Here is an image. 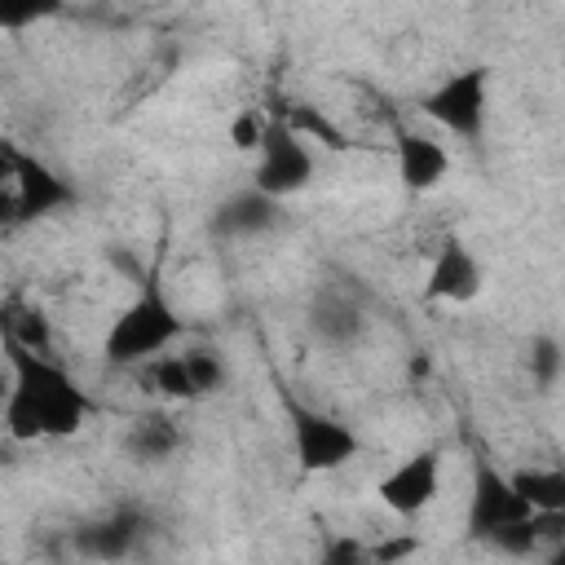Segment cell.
I'll list each match as a JSON object with an SVG mask.
<instances>
[{
  "label": "cell",
  "instance_id": "cell-17",
  "mask_svg": "<svg viewBox=\"0 0 565 565\" xmlns=\"http://www.w3.org/2000/svg\"><path fill=\"white\" fill-rule=\"evenodd\" d=\"M406 552H415V543H384V547H375L371 556H375V561H393V556H406Z\"/></svg>",
  "mask_w": 565,
  "mask_h": 565
},
{
  "label": "cell",
  "instance_id": "cell-5",
  "mask_svg": "<svg viewBox=\"0 0 565 565\" xmlns=\"http://www.w3.org/2000/svg\"><path fill=\"white\" fill-rule=\"evenodd\" d=\"M291 450H296L300 472L322 477V472L344 468L362 450V441L349 424H340L322 411H309V406H291Z\"/></svg>",
  "mask_w": 565,
  "mask_h": 565
},
{
  "label": "cell",
  "instance_id": "cell-14",
  "mask_svg": "<svg viewBox=\"0 0 565 565\" xmlns=\"http://www.w3.org/2000/svg\"><path fill=\"white\" fill-rule=\"evenodd\" d=\"M265 137H269V119H265L260 110H252V106L238 110V115L230 119V128H225V141H230L234 154H260Z\"/></svg>",
  "mask_w": 565,
  "mask_h": 565
},
{
  "label": "cell",
  "instance_id": "cell-13",
  "mask_svg": "<svg viewBox=\"0 0 565 565\" xmlns=\"http://www.w3.org/2000/svg\"><path fill=\"white\" fill-rule=\"evenodd\" d=\"M146 375H150V388L172 397V402H190L199 397V380L190 371V358L185 353H159L146 362Z\"/></svg>",
  "mask_w": 565,
  "mask_h": 565
},
{
  "label": "cell",
  "instance_id": "cell-11",
  "mask_svg": "<svg viewBox=\"0 0 565 565\" xmlns=\"http://www.w3.org/2000/svg\"><path fill=\"white\" fill-rule=\"evenodd\" d=\"M508 477L534 516H565V463H521Z\"/></svg>",
  "mask_w": 565,
  "mask_h": 565
},
{
  "label": "cell",
  "instance_id": "cell-9",
  "mask_svg": "<svg viewBox=\"0 0 565 565\" xmlns=\"http://www.w3.org/2000/svg\"><path fill=\"white\" fill-rule=\"evenodd\" d=\"M481 287H486V278H481V265L468 252V243L463 238H446L428 260L424 296L437 300V305H468V300L481 296Z\"/></svg>",
  "mask_w": 565,
  "mask_h": 565
},
{
  "label": "cell",
  "instance_id": "cell-16",
  "mask_svg": "<svg viewBox=\"0 0 565 565\" xmlns=\"http://www.w3.org/2000/svg\"><path fill=\"white\" fill-rule=\"evenodd\" d=\"M190 358V371H194V380H199V393H212L216 384H221V358L216 353H207V349H190L185 353Z\"/></svg>",
  "mask_w": 565,
  "mask_h": 565
},
{
  "label": "cell",
  "instance_id": "cell-1",
  "mask_svg": "<svg viewBox=\"0 0 565 565\" xmlns=\"http://www.w3.org/2000/svg\"><path fill=\"white\" fill-rule=\"evenodd\" d=\"M93 415V397L57 366L44 349H31L9 335V393H4V433L13 441L75 437Z\"/></svg>",
  "mask_w": 565,
  "mask_h": 565
},
{
  "label": "cell",
  "instance_id": "cell-4",
  "mask_svg": "<svg viewBox=\"0 0 565 565\" xmlns=\"http://www.w3.org/2000/svg\"><path fill=\"white\" fill-rule=\"evenodd\" d=\"M419 110L441 124L446 132H459V137H481L486 128V110H490V71L486 66H468V71H455L446 75L437 88H428L419 97Z\"/></svg>",
  "mask_w": 565,
  "mask_h": 565
},
{
  "label": "cell",
  "instance_id": "cell-6",
  "mask_svg": "<svg viewBox=\"0 0 565 565\" xmlns=\"http://www.w3.org/2000/svg\"><path fill=\"white\" fill-rule=\"evenodd\" d=\"M441 494V450H411L406 459H397L380 481H375V499L384 512L411 521L419 512H428Z\"/></svg>",
  "mask_w": 565,
  "mask_h": 565
},
{
  "label": "cell",
  "instance_id": "cell-10",
  "mask_svg": "<svg viewBox=\"0 0 565 565\" xmlns=\"http://www.w3.org/2000/svg\"><path fill=\"white\" fill-rule=\"evenodd\" d=\"M66 199V185L40 163V159H22V154H4V207L9 216H40L53 203Z\"/></svg>",
  "mask_w": 565,
  "mask_h": 565
},
{
  "label": "cell",
  "instance_id": "cell-15",
  "mask_svg": "<svg viewBox=\"0 0 565 565\" xmlns=\"http://www.w3.org/2000/svg\"><path fill=\"white\" fill-rule=\"evenodd\" d=\"M62 13V0H0V26L4 31H22L31 22H44Z\"/></svg>",
  "mask_w": 565,
  "mask_h": 565
},
{
  "label": "cell",
  "instance_id": "cell-3",
  "mask_svg": "<svg viewBox=\"0 0 565 565\" xmlns=\"http://www.w3.org/2000/svg\"><path fill=\"white\" fill-rule=\"evenodd\" d=\"M534 525H539V516H534V508L516 494L512 477L499 472V468H490V463H481L477 477H472L468 530H472V534H486V539H494V543H503V539H512V534H534Z\"/></svg>",
  "mask_w": 565,
  "mask_h": 565
},
{
  "label": "cell",
  "instance_id": "cell-8",
  "mask_svg": "<svg viewBox=\"0 0 565 565\" xmlns=\"http://www.w3.org/2000/svg\"><path fill=\"white\" fill-rule=\"evenodd\" d=\"M393 163H397V181L411 194H433L450 177V150L424 128H397L393 132Z\"/></svg>",
  "mask_w": 565,
  "mask_h": 565
},
{
  "label": "cell",
  "instance_id": "cell-7",
  "mask_svg": "<svg viewBox=\"0 0 565 565\" xmlns=\"http://www.w3.org/2000/svg\"><path fill=\"white\" fill-rule=\"evenodd\" d=\"M313 168H318L313 146L300 132H291L287 124H269V137L256 154V177L252 181L265 199H287V194H300L313 181Z\"/></svg>",
  "mask_w": 565,
  "mask_h": 565
},
{
  "label": "cell",
  "instance_id": "cell-12",
  "mask_svg": "<svg viewBox=\"0 0 565 565\" xmlns=\"http://www.w3.org/2000/svg\"><path fill=\"white\" fill-rule=\"evenodd\" d=\"M282 124H287L291 132H300L309 146L327 150V154H344V150L353 146V141H349V132H344V128H340L322 106H305V102H300V106H291V110H287V119H282Z\"/></svg>",
  "mask_w": 565,
  "mask_h": 565
},
{
  "label": "cell",
  "instance_id": "cell-2",
  "mask_svg": "<svg viewBox=\"0 0 565 565\" xmlns=\"http://www.w3.org/2000/svg\"><path fill=\"white\" fill-rule=\"evenodd\" d=\"M185 322L181 313L172 309L168 291L146 278L137 287V296L115 313V322L106 327V340H102V358L110 366H146L150 358L168 353L177 340H181Z\"/></svg>",
  "mask_w": 565,
  "mask_h": 565
}]
</instances>
